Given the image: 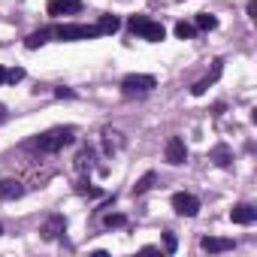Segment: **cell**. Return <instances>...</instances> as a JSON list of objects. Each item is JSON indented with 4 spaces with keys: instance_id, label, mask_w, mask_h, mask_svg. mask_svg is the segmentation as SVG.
I'll list each match as a JSON object with an SVG mask.
<instances>
[{
    "instance_id": "1",
    "label": "cell",
    "mask_w": 257,
    "mask_h": 257,
    "mask_svg": "<svg viewBox=\"0 0 257 257\" xmlns=\"http://www.w3.org/2000/svg\"><path fill=\"white\" fill-rule=\"evenodd\" d=\"M73 140H76V127H52L49 134H43V137H37L31 143V149L52 155V152H61L64 146H70Z\"/></svg>"
},
{
    "instance_id": "2",
    "label": "cell",
    "mask_w": 257,
    "mask_h": 257,
    "mask_svg": "<svg viewBox=\"0 0 257 257\" xmlns=\"http://www.w3.org/2000/svg\"><path fill=\"white\" fill-rule=\"evenodd\" d=\"M127 25H131V31H134V34H140V37H143V40H149V43H161V40L167 37L164 25H158V22H152V19H146V16H134Z\"/></svg>"
},
{
    "instance_id": "3",
    "label": "cell",
    "mask_w": 257,
    "mask_h": 257,
    "mask_svg": "<svg viewBox=\"0 0 257 257\" xmlns=\"http://www.w3.org/2000/svg\"><path fill=\"white\" fill-rule=\"evenodd\" d=\"M49 37H58V40H94L100 37L97 25H61L55 31H49Z\"/></svg>"
},
{
    "instance_id": "4",
    "label": "cell",
    "mask_w": 257,
    "mask_h": 257,
    "mask_svg": "<svg viewBox=\"0 0 257 257\" xmlns=\"http://www.w3.org/2000/svg\"><path fill=\"white\" fill-rule=\"evenodd\" d=\"M155 85H158V79H155V76H146V73H131V76L121 79V88H124L127 94H146V91H152Z\"/></svg>"
},
{
    "instance_id": "5",
    "label": "cell",
    "mask_w": 257,
    "mask_h": 257,
    "mask_svg": "<svg viewBox=\"0 0 257 257\" xmlns=\"http://www.w3.org/2000/svg\"><path fill=\"white\" fill-rule=\"evenodd\" d=\"M173 209L182 215V218H194L200 212V200L194 194H176L173 197Z\"/></svg>"
},
{
    "instance_id": "6",
    "label": "cell",
    "mask_w": 257,
    "mask_h": 257,
    "mask_svg": "<svg viewBox=\"0 0 257 257\" xmlns=\"http://www.w3.org/2000/svg\"><path fill=\"white\" fill-rule=\"evenodd\" d=\"M185 158H188L185 140H182V137H170V140H167V161H170L173 167H179V164H185Z\"/></svg>"
},
{
    "instance_id": "7",
    "label": "cell",
    "mask_w": 257,
    "mask_h": 257,
    "mask_svg": "<svg viewBox=\"0 0 257 257\" xmlns=\"http://www.w3.org/2000/svg\"><path fill=\"white\" fill-rule=\"evenodd\" d=\"M233 239H227V236H203L200 239V248L203 251H209V254H221V251H233Z\"/></svg>"
},
{
    "instance_id": "8",
    "label": "cell",
    "mask_w": 257,
    "mask_h": 257,
    "mask_svg": "<svg viewBox=\"0 0 257 257\" xmlns=\"http://www.w3.org/2000/svg\"><path fill=\"white\" fill-rule=\"evenodd\" d=\"M49 16H76L82 10V0H49Z\"/></svg>"
},
{
    "instance_id": "9",
    "label": "cell",
    "mask_w": 257,
    "mask_h": 257,
    "mask_svg": "<svg viewBox=\"0 0 257 257\" xmlns=\"http://www.w3.org/2000/svg\"><path fill=\"white\" fill-rule=\"evenodd\" d=\"M254 218H257V209H254V206H248V203H239V206H233V209H230V221H233V224L248 227V224H254Z\"/></svg>"
},
{
    "instance_id": "10",
    "label": "cell",
    "mask_w": 257,
    "mask_h": 257,
    "mask_svg": "<svg viewBox=\"0 0 257 257\" xmlns=\"http://www.w3.org/2000/svg\"><path fill=\"white\" fill-rule=\"evenodd\" d=\"M64 227H67L64 215H52V218L46 221V227H43V236H46V239H58V236L64 233Z\"/></svg>"
},
{
    "instance_id": "11",
    "label": "cell",
    "mask_w": 257,
    "mask_h": 257,
    "mask_svg": "<svg viewBox=\"0 0 257 257\" xmlns=\"http://www.w3.org/2000/svg\"><path fill=\"white\" fill-rule=\"evenodd\" d=\"M218 76H221V61H215V70H212V76H206V79H200V82H197V85L191 88V94H194V97H200V94H206V88H209V85H212V82H215Z\"/></svg>"
},
{
    "instance_id": "12",
    "label": "cell",
    "mask_w": 257,
    "mask_h": 257,
    "mask_svg": "<svg viewBox=\"0 0 257 257\" xmlns=\"http://www.w3.org/2000/svg\"><path fill=\"white\" fill-rule=\"evenodd\" d=\"M209 158H212V161H215L218 167H230V161H233V152H230L227 146H215Z\"/></svg>"
},
{
    "instance_id": "13",
    "label": "cell",
    "mask_w": 257,
    "mask_h": 257,
    "mask_svg": "<svg viewBox=\"0 0 257 257\" xmlns=\"http://www.w3.org/2000/svg\"><path fill=\"white\" fill-rule=\"evenodd\" d=\"M0 197H4V200L22 197V182H16V179H10V182H0Z\"/></svg>"
},
{
    "instance_id": "14",
    "label": "cell",
    "mask_w": 257,
    "mask_h": 257,
    "mask_svg": "<svg viewBox=\"0 0 257 257\" xmlns=\"http://www.w3.org/2000/svg\"><path fill=\"white\" fill-rule=\"evenodd\" d=\"M121 25H118V19L115 16H100V22H97V31L100 34H115Z\"/></svg>"
},
{
    "instance_id": "15",
    "label": "cell",
    "mask_w": 257,
    "mask_h": 257,
    "mask_svg": "<svg viewBox=\"0 0 257 257\" xmlns=\"http://www.w3.org/2000/svg\"><path fill=\"white\" fill-rule=\"evenodd\" d=\"M194 28H200V31H215V28H218V19L209 16V13H200L197 22H194Z\"/></svg>"
},
{
    "instance_id": "16",
    "label": "cell",
    "mask_w": 257,
    "mask_h": 257,
    "mask_svg": "<svg viewBox=\"0 0 257 257\" xmlns=\"http://www.w3.org/2000/svg\"><path fill=\"white\" fill-rule=\"evenodd\" d=\"M155 179H158L155 173H146V176H143V179H140V182L134 185V194L140 197V194H146V191H152V185H155Z\"/></svg>"
},
{
    "instance_id": "17",
    "label": "cell",
    "mask_w": 257,
    "mask_h": 257,
    "mask_svg": "<svg viewBox=\"0 0 257 257\" xmlns=\"http://www.w3.org/2000/svg\"><path fill=\"white\" fill-rule=\"evenodd\" d=\"M194 34H197L194 25H188V22H179V25H176V37H179V40H191Z\"/></svg>"
},
{
    "instance_id": "18",
    "label": "cell",
    "mask_w": 257,
    "mask_h": 257,
    "mask_svg": "<svg viewBox=\"0 0 257 257\" xmlns=\"http://www.w3.org/2000/svg\"><path fill=\"white\" fill-rule=\"evenodd\" d=\"M46 40H49V31H40V34H31V37L25 40V46H28V49H40Z\"/></svg>"
},
{
    "instance_id": "19",
    "label": "cell",
    "mask_w": 257,
    "mask_h": 257,
    "mask_svg": "<svg viewBox=\"0 0 257 257\" xmlns=\"http://www.w3.org/2000/svg\"><path fill=\"white\" fill-rule=\"evenodd\" d=\"M124 224H127V218H124V215H118V212H115V215H112V212H109V215H103V227H124Z\"/></svg>"
},
{
    "instance_id": "20",
    "label": "cell",
    "mask_w": 257,
    "mask_h": 257,
    "mask_svg": "<svg viewBox=\"0 0 257 257\" xmlns=\"http://www.w3.org/2000/svg\"><path fill=\"white\" fill-rule=\"evenodd\" d=\"M76 167H79V170H88V167H91V152H88V149H85V152H79Z\"/></svg>"
},
{
    "instance_id": "21",
    "label": "cell",
    "mask_w": 257,
    "mask_h": 257,
    "mask_svg": "<svg viewBox=\"0 0 257 257\" xmlns=\"http://www.w3.org/2000/svg\"><path fill=\"white\" fill-rule=\"evenodd\" d=\"M164 248H167L170 254L179 248V239H176V233H164Z\"/></svg>"
},
{
    "instance_id": "22",
    "label": "cell",
    "mask_w": 257,
    "mask_h": 257,
    "mask_svg": "<svg viewBox=\"0 0 257 257\" xmlns=\"http://www.w3.org/2000/svg\"><path fill=\"white\" fill-rule=\"evenodd\" d=\"M22 79H25V70H22V67L7 70V82H13V85H16V82H22Z\"/></svg>"
},
{
    "instance_id": "23",
    "label": "cell",
    "mask_w": 257,
    "mask_h": 257,
    "mask_svg": "<svg viewBox=\"0 0 257 257\" xmlns=\"http://www.w3.org/2000/svg\"><path fill=\"white\" fill-rule=\"evenodd\" d=\"M248 16L257 19V0H251V4H248Z\"/></svg>"
},
{
    "instance_id": "24",
    "label": "cell",
    "mask_w": 257,
    "mask_h": 257,
    "mask_svg": "<svg viewBox=\"0 0 257 257\" xmlns=\"http://www.w3.org/2000/svg\"><path fill=\"white\" fill-rule=\"evenodd\" d=\"M55 97H73V91H70V88H58Z\"/></svg>"
},
{
    "instance_id": "25",
    "label": "cell",
    "mask_w": 257,
    "mask_h": 257,
    "mask_svg": "<svg viewBox=\"0 0 257 257\" xmlns=\"http://www.w3.org/2000/svg\"><path fill=\"white\" fill-rule=\"evenodd\" d=\"M4 82H7V70H4V67H0V85H4Z\"/></svg>"
},
{
    "instance_id": "26",
    "label": "cell",
    "mask_w": 257,
    "mask_h": 257,
    "mask_svg": "<svg viewBox=\"0 0 257 257\" xmlns=\"http://www.w3.org/2000/svg\"><path fill=\"white\" fill-rule=\"evenodd\" d=\"M4 118H7V112H4V106H0V121H4Z\"/></svg>"
},
{
    "instance_id": "27",
    "label": "cell",
    "mask_w": 257,
    "mask_h": 257,
    "mask_svg": "<svg viewBox=\"0 0 257 257\" xmlns=\"http://www.w3.org/2000/svg\"><path fill=\"white\" fill-rule=\"evenodd\" d=\"M0 236H4V224H0Z\"/></svg>"
}]
</instances>
